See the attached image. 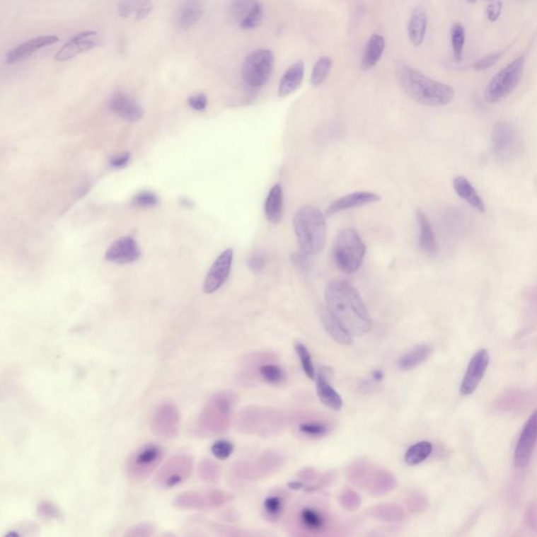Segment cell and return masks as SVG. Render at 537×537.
Wrapping results in <instances>:
<instances>
[{
	"label": "cell",
	"mask_w": 537,
	"mask_h": 537,
	"mask_svg": "<svg viewBox=\"0 0 537 537\" xmlns=\"http://www.w3.org/2000/svg\"><path fill=\"white\" fill-rule=\"evenodd\" d=\"M325 301L328 310L353 336H362L371 330V315L358 291L349 282H330L325 289Z\"/></svg>",
	"instance_id": "6da1fadb"
},
{
	"label": "cell",
	"mask_w": 537,
	"mask_h": 537,
	"mask_svg": "<svg viewBox=\"0 0 537 537\" xmlns=\"http://www.w3.org/2000/svg\"><path fill=\"white\" fill-rule=\"evenodd\" d=\"M397 80L401 90L422 105L444 106L454 98L451 86L436 81L408 65L398 67Z\"/></svg>",
	"instance_id": "7a4b0ae2"
},
{
	"label": "cell",
	"mask_w": 537,
	"mask_h": 537,
	"mask_svg": "<svg viewBox=\"0 0 537 537\" xmlns=\"http://www.w3.org/2000/svg\"><path fill=\"white\" fill-rule=\"evenodd\" d=\"M238 395L232 391L213 393L202 408L197 421V430L204 438L219 436L229 428Z\"/></svg>",
	"instance_id": "3957f363"
},
{
	"label": "cell",
	"mask_w": 537,
	"mask_h": 537,
	"mask_svg": "<svg viewBox=\"0 0 537 537\" xmlns=\"http://www.w3.org/2000/svg\"><path fill=\"white\" fill-rule=\"evenodd\" d=\"M294 229L300 249L308 255H316L325 249L328 228L321 210L304 206L294 215Z\"/></svg>",
	"instance_id": "277c9868"
},
{
	"label": "cell",
	"mask_w": 537,
	"mask_h": 537,
	"mask_svg": "<svg viewBox=\"0 0 537 537\" xmlns=\"http://www.w3.org/2000/svg\"><path fill=\"white\" fill-rule=\"evenodd\" d=\"M352 484L371 497H382L397 486V478L391 471L366 461H358L347 469Z\"/></svg>",
	"instance_id": "5b68a950"
},
{
	"label": "cell",
	"mask_w": 537,
	"mask_h": 537,
	"mask_svg": "<svg viewBox=\"0 0 537 537\" xmlns=\"http://www.w3.org/2000/svg\"><path fill=\"white\" fill-rule=\"evenodd\" d=\"M366 247L355 229L341 230L333 246V258L337 268L345 273L358 271L364 258Z\"/></svg>",
	"instance_id": "8992f818"
},
{
	"label": "cell",
	"mask_w": 537,
	"mask_h": 537,
	"mask_svg": "<svg viewBox=\"0 0 537 537\" xmlns=\"http://www.w3.org/2000/svg\"><path fill=\"white\" fill-rule=\"evenodd\" d=\"M284 423V419L280 414L273 410L249 406L238 412L236 419V426L238 432L243 434H274V428H280Z\"/></svg>",
	"instance_id": "52a82bcc"
},
{
	"label": "cell",
	"mask_w": 537,
	"mask_h": 537,
	"mask_svg": "<svg viewBox=\"0 0 537 537\" xmlns=\"http://www.w3.org/2000/svg\"><path fill=\"white\" fill-rule=\"evenodd\" d=\"M525 57L516 58L499 71L487 84L484 91L485 100L489 103H499L508 97L519 86L523 76Z\"/></svg>",
	"instance_id": "ba28073f"
},
{
	"label": "cell",
	"mask_w": 537,
	"mask_h": 537,
	"mask_svg": "<svg viewBox=\"0 0 537 537\" xmlns=\"http://www.w3.org/2000/svg\"><path fill=\"white\" fill-rule=\"evenodd\" d=\"M164 458V450L158 444H145L128 456L125 462V473L134 482L149 478L160 466Z\"/></svg>",
	"instance_id": "9c48e42d"
},
{
	"label": "cell",
	"mask_w": 537,
	"mask_h": 537,
	"mask_svg": "<svg viewBox=\"0 0 537 537\" xmlns=\"http://www.w3.org/2000/svg\"><path fill=\"white\" fill-rule=\"evenodd\" d=\"M233 500L231 493L219 489L188 490L173 500V506L183 511H208L223 507Z\"/></svg>",
	"instance_id": "30bf717a"
},
{
	"label": "cell",
	"mask_w": 537,
	"mask_h": 537,
	"mask_svg": "<svg viewBox=\"0 0 537 537\" xmlns=\"http://www.w3.org/2000/svg\"><path fill=\"white\" fill-rule=\"evenodd\" d=\"M193 466V458L188 454H175L158 469L154 477V485L163 490L175 488L190 478Z\"/></svg>",
	"instance_id": "8fae6325"
},
{
	"label": "cell",
	"mask_w": 537,
	"mask_h": 537,
	"mask_svg": "<svg viewBox=\"0 0 537 537\" xmlns=\"http://www.w3.org/2000/svg\"><path fill=\"white\" fill-rule=\"evenodd\" d=\"M273 69V53L268 49L256 50L243 61L241 77L251 88H262L268 83Z\"/></svg>",
	"instance_id": "7c38bea8"
},
{
	"label": "cell",
	"mask_w": 537,
	"mask_h": 537,
	"mask_svg": "<svg viewBox=\"0 0 537 537\" xmlns=\"http://www.w3.org/2000/svg\"><path fill=\"white\" fill-rule=\"evenodd\" d=\"M521 138L512 124L501 122L492 132V152L501 162H509L521 152Z\"/></svg>",
	"instance_id": "4fadbf2b"
},
{
	"label": "cell",
	"mask_w": 537,
	"mask_h": 537,
	"mask_svg": "<svg viewBox=\"0 0 537 537\" xmlns=\"http://www.w3.org/2000/svg\"><path fill=\"white\" fill-rule=\"evenodd\" d=\"M282 460L274 452H265L255 461H241L234 465L232 473L239 480H255L266 477L279 468Z\"/></svg>",
	"instance_id": "5bb4252c"
},
{
	"label": "cell",
	"mask_w": 537,
	"mask_h": 537,
	"mask_svg": "<svg viewBox=\"0 0 537 537\" xmlns=\"http://www.w3.org/2000/svg\"><path fill=\"white\" fill-rule=\"evenodd\" d=\"M151 429L156 436L162 439L177 438L180 429V412L173 403H164L156 408L152 415Z\"/></svg>",
	"instance_id": "9a60e30c"
},
{
	"label": "cell",
	"mask_w": 537,
	"mask_h": 537,
	"mask_svg": "<svg viewBox=\"0 0 537 537\" xmlns=\"http://www.w3.org/2000/svg\"><path fill=\"white\" fill-rule=\"evenodd\" d=\"M537 443V410L526 422L514 450V465L516 468H526L531 461Z\"/></svg>",
	"instance_id": "2e32d148"
},
{
	"label": "cell",
	"mask_w": 537,
	"mask_h": 537,
	"mask_svg": "<svg viewBox=\"0 0 537 537\" xmlns=\"http://www.w3.org/2000/svg\"><path fill=\"white\" fill-rule=\"evenodd\" d=\"M101 43L102 38L99 33L96 30H83L71 37L67 43L63 45L59 51L55 54V60L64 62V61L73 59L84 52L99 47Z\"/></svg>",
	"instance_id": "e0dca14e"
},
{
	"label": "cell",
	"mask_w": 537,
	"mask_h": 537,
	"mask_svg": "<svg viewBox=\"0 0 537 537\" xmlns=\"http://www.w3.org/2000/svg\"><path fill=\"white\" fill-rule=\"evenodd\" d=\"M490 362V357L487 350L477 352L469 361L466 373L461 382L460 393L462 395H473L478 384L482 381Z\"/></svg>",
	"instance_id": "ac0fdd59"
},
{
	"label": "cell",
	"mask_w": 537,
	"mask_h": 537,
	"mask_svg": "<svg viewBox=\"0 0 537 537\" xmlns=\"http://www.w3.org/2000/svg\"><path fill=\"white\" fill-rule=\"evenodd\" d=\"M232 262H233V251L231 249L225 250L223 253L219 254L206 276L203 287L204 292L207 294L216 292L225 284L231 271Z\"/></svg>",
	"instance_id": "d6986e66"
},
{
	"label": "cell",
	"mask_w": 537,
	"mask_h": 537,
	"mask_svg": "<svg viewBox=\"0 0 537 537\" xmlns=\"http://www.w3.org/2000/svg\"><path fill=\"white\" fill-rule=\"evenodd\" d=\"M138 243L132 236H124L115 241L106 251V260L115 264L125 265L137 262L140 258Z\"/></svg>",
	"instance_id": "ffe728a7"
},
{
	"label": "cell",
	"mask_w": 537,
	"mask_h": 537,
	"mask_svg": "<svg viewBox=\"0 0 537 537\" xmlns=\"http://www.w3.org/2000/svg\"><path fill=\"white\" fill-rule=\"evenodd\" d=\"M59 41V38L55 35H43V36L35 37L21 45H17L14 49L8 51L6 54V63L14 64L21 61L28 59L33 54L39 50L45 49L50 45H55Z\"/></svg>",
	"instance_id": "44dd1931"
},
{
	"label": "cell",
	"mask_w": 537,
	"mask_h": 537,
	"mask_svg": "<svg viewBox=\"0 0 537 537\" xmlns=\"http://www.w3.org/2000/svg\"><path fill=\"white\" fill-rule=\"evenodd\" d=\"M110 108L119 116L120 118L125 121L134 122L140 121L142 119L144 112L141 108L140 104L130 97L127 93L123 91H116L110 99Z\"/></svg>",
	"instance_id": "7402d4cb"
},
{
	"label": "cell",
	"mask_w": 537,
	"mask_h": 537,
	"mask_svg": "<svg viewBox=\"0 0 537 537\" xmlns=\"http://www.w3.org/2000/svg\"><path fill=\"white\" fill-rule=\"evenodd\" d=\"M381 200L379 195L369 191H359V192L351 193V195H345L340 199L336 200L328 206L327 210L328 216L336 214L347 209L361 207V206L367 205V204L376 203Z\"/></svg>",
	"instance_id": "603a6c76"
},
{
	"label": "cell",
	"mask_w": 537,
	"mask_h": 537,
	"mask_svg": "<svg viewBox=\"0 0 537 537\" xmlns=\"http://www.w3.org/2000/svg\"><path fill=\"white\" fill-rule=\"evenodd\" d=\"M205 14L203 0H184L177 14L178 27L186 30L195 27Z\"/></svg>",
	"instance_id": "cb8c5ba5"
},
{
	"label": "cell",
	"mask_w": 537,
	"mask_h": 537,
	"mask_svg": "<svg viewBox=\"0 0 537 537\" xmlns=\"http://www.w3.org/2000/svg\"><path fill=\"white\" fill-rule=\"evenodd\" d=\"M321 318L325 330L337 343L341 345H353V334L328 308L321 310Z\"/></svg>",
	"instance_id": "d4e9b609"
},
{
	"label": "cell",
	"mask_w": 537,
	"mask_h": 537,
	"mask_svg": "<svg viewBox=\"0 0 537 537\" xmlns=\"http://www.w3.org/2000/svg\"><path fill=\"white\" fill-rule=\"evenodd\" d=\"M304 76V61L299 60L289 67L284 71L278 86V96L280 98H286L299 90L301 86Z\"/></svg>",
	"instance_id": "484cf974"
},
{
	"label": "cell",
	"mask_w": 537,
	"mask_h": 537,
	"mask_svg": "<svg viewBox=\"0 0 537 537\" xmlns=\"http://www.w3.org/2000/svg\"><path fill=\"white\" fill-rule=\"evenodd\" d=\"M427 25L428 17L425 8L423 6H417L412 11L408 25V38L414 47H418L423 45Z\"/></svg>",
	"instance_id": "4316f807"
},
{
	"label": "cell",
	"mask_w": 537,
	"mask_h": 537,
	"mask_svg": "<svg viewBox=\"0 0 537 537\" xmlns=\"http://www.w3.org/2000/svg\"><path fill=\"white\" fill-rule=\"evenodd\" d=\"M300 527L308 533H323L328 527V519L325 512L314 507H306L299 514Z\"/></svg>",
	"instance_id": "83f0119b"
},
{
	"label": "cell",
	"mask_w": 537,
	"mask_h": 537,
	"mask_svg": "<svg viewBox=\"0 0 537 537\" xmlns=\"http://www.w3.org/2000/svg\"><path fill=\"white\" fill-rule=\"evenodd\" d=\"M417 221H418L420 234L419 247L424 253L436 254L438 251V241L434 236V229L427 215L421 209L417 210Z\"/></svg>",
	"instance_id": "f1b7e54d"
},
{
	"label": "cell",
	"mask_w": 537,
	"mask_h": 537,
	"mask_svg": "<svg viewBox=\"0 0 537 537\" xmlns=\"http://www.w3.org/2000/svg\"><path fill=\"white\" fill-rule=\"evenodd\" d=\"M315 381H316L317 395H318L321 403L330 410H335V412L340 410L343 406L342 398L330 386L325 376L321 373H316Z\"/></svg>",
	"instance_id": "f546056e"
},
{
	"label": "cell",
	"mask_w": 537,
	"mask_h": 537,
	"mask_svg": "<svg viewBox=\"0 0 537 537\" xmlns=\"http://www.w3.org/2000/svg\"><path fill=\"white\" fill-rule=\"evenodd\" d=\"M384 50H386L384 37L379 34L371 35L363 53L361 69L363 71H367L376 67V64L381 59Z\"/></svg>",
	"instance_id": "4dcf8cb0"
},
{
	"label": "cell",
	"mask_w": 537,
	"mask_h": 537,
	"mask_svg": "<svg viewBox=\"0 0 537 537\" xmlns=\"http://www.w3.org/2000/svg\"><path fill=\"white\" fill-rule=\"evenodd\" d=\"M265 214L270 223L278 224L284 215V191L279 184L272 187L265 202Z\"/></svg>",
	"instance_id": "1f68e13d"
},
{
	"label": "cell",
	"mask_w": 537,
	"mask_h": 537,
	"mask_svg": "<svg viewBox=\"0 0 537 537\" xmlns=\"http://www.w3.org/2000/svg\"><path fill=\"white\" fill-rule=\"evenodd\" d=\"M454 188L461 199L466 201L471 207L478 212H485V204L468 179L465 177H456L454 180Z\"/></svg>",
	"instance_id": "d6a6232c"
},
{
	"label": "cell",
	"mask_w": 537,
	"mask_h": 537,
	"mask_svg": "<svg viewBox=\"0 0 537 537\" xmlns=\"http://www.w3.org/2000/svg\"><path fill=\"white\" fill-rule=\"evenodd\" d=\"M432 347L427 345H420L412 347L410 351L406 352L401 358L399 359L398 366L402 371H410L415 367L419 366L422 363L425 362L432 355Z\"/></svg>",
	"instance_id": "836d02e7"
},
{
	"label": "cell",
	"mask_w": 537,
	"mask_h": 537,
	"mask_svg": "<svg viewBox=\"0 0 537 537\" xmlns=\"http://www.w3.org/2000/svg\"><path fill=\"white\" fill-rule=\"evenodd\" d=\"M367 514L382 521H402L405 516L403 509L395 504L374 506L367 510Z\"/></svg>",
	"instance_id": "e575fe53"
},
{
	"label": "cell",
	"mask_w": 537,
	"mask_h": 537,
	"mask_svg": "<svg viewBox=\"0 0 537 537\" xmlns=\"http://www.w3.org/2000/svg\"><path fill=\"white\" fill-rule=\"evenodd\" d=\"M432 443L427 442V441H422V442L416 443L410 447L404 456V461L410 466H416V465L424 462L432 454Z\"/></svg>",
	"instance_id": "d590c367"
},
{
	"label": "cell",
	"mask_w": 537,
	"mask_h": 537,
	"mask_svg": "<svg viewBox=\"0 0 537 537\" xmlns=\"http://www.w3.org/2000/svg\"><path fill=\"white\" fill-rule=\"evenodd\" d=\"M330 425L321 419H308L300 422L299 430L300 434L308 438H323L330 432Z\"/></svg>",
	"instance_id": "8d00e7d4"
},
{
	"label": "cell",
	"mask_w": 537,
	"mask_h": 537,
	"mask_svg": "<svg viewBox=\"0 0 537 537\" xmlns=\"http://www.w3.org/2000/svg\"><path fill=\"white\" fill-rule=\"evenodd\" d=\"M197 473L203 482L211 485L217 484L221 477V466L211 458H204L200 462Z\"/></svg>",
	"instance_id": "74e56055"
},
{
	"label": "cell",
	"mask_w": 537,
	"mask_h": 537,
	"mask_svg": "<svg viewBox=\"0 0 537 537\" xmlns=\"http://www.w3.org/2000/svg\"><path fill=\"white\" fill-rule=\"evenodd\" d=\"M333 61L328 56L319 58L313 67L312 75H311V83L313 86H319L325 83L328 79L330 71H332Z\"/></svg>",
	"instance_id": "f35d334b"
},
{
	"label": "cell",
	"mask_w": 537,
	"mask_h": 537,
	"mask_svg": "<svg viewBox=\"0 0 537 537\" xmlns=\"http://www.w3.org/2000/svg\"><path fill=\"white\" fill-rule=\"evenodd\" d=\"M465 39H466V35H465V29L462 23H454L451 28V45L454 57L456 61L462 60Z\"/></svg>",
	"instance_id": "ab89813d"
},
{
	"label": "cell",
	"mask_w": 537,
	"mask_h": 537,
	"mask_svg": "<svg viewBox=\"0 0 537 537\" xmlns=\"http://www.w3.org/2000/svg\"><path fill=\"white\" fill-rule=\"evenodd\" d=\"M258 373L265 381L270 384H274V386L282 383L286 379V374H284V369L278 365L272 364V363L260 366Z\"/></svg>",
	"instance_id": "60d3db41"
},
{
	"label": "cell",
	"mask_w": 537,
	"mask_h": 537,
	"mask_svg": "<svg viewBox=\"0 0 537 537\" xmlns=\"http://www.w3.org/2000/svg\"><path fill=\"white\" fill-rule=\"evenodd\" d=\"M295 352H296L297 356L299 357L300 363H301L302 369H304V374L306 377L311 380H315L316 377V371H315L314 363H313L312 356H311L310 352L306 349V345L301 342H296L294 345Z\"/></svg>",
	"instance_id": "b9f144b4"
},
{
	"label": "cell",
	"mask_w": 537,
	"mask_h": 537,
	"mask_svg": "<svg viewBox=\"0 0 537 537\" xmlns=\"http://www.w3.org/2000/svg\"><path fill=\"white\" fill-rule=\"evenodd\" d=\"M258 2V0H232L231 6H230V14L232 18L241 23L251 12L252 8Z\"/></svg>",
	"instance_id": "7bdbcfd3"
},
{
	"label": "cell",
	"mask_w": 537,
	"mask_h": 537,
	"mask_svg": "<svg viewBox=\"0 0 537 537\" xmlns=\"http://www.w3.org/2000/svg\"><path fill=\"white\" fill-rule=\"evenodd\" d=\"M339 502H340V505L345 510L353 512V511H356L360 508L361 504H362V499H361L360 495L354 489L347 488L341 493Z\"/></svg>",
	"instance_id": "ee69618b"
},
{
	"label": "cell",
	"mask_w": 537,
	"mask_h": 537,
	"mask_svg": "<svg viewBox=\"0 0 537 537\" xmlns=\"http://www.w3.org/2000/svg\"><path fill=\"white\" fill-rule=\"evenodd\" d=\"M37 514L45 519L61 521L63 519V513L60 508L55 503L47 501V500L39 503L38 507H37Z\"/></svg>",
	"instance_id": "f6af8a7d"
},
{
	"label": "cell",
	"mask_w": 537,
	"mask_h": 537,
	"mask_svg": "<svg viewBox=\"0 0 537 537\" xmlns=\"http://www.w3.org/2000/svg\"><path fill=\"white\" fill-rule=\"evenodd\" d=\"M284 500L279 495H272L267 497L264 502L265 512L271 519H276L282 515L284 511Z\"/></svg>",
	"instance_id": "bcb514c9"
},
{
	"label": "cell",
	"mask_w": 537,
	"mask_h": 537,
	"mask_svg": "<svg viewBox=\"0 0 537 537\" xmlns=\"http://www.w3.org/2000/svg\"><path fill=\"white\" fill-rule=\"evenodd\" d=\"M262 6L260 2L254 6L251 12L239 23V27L243 30H253L258 28L260 25L262 21Z\"/></svg>",
	"instance_id": "7dc6e473"
},
{
	"label": "cell",
	"mask_w": 537,
	"mask_h": 537,
	"mask_svg": "<svg viewBox=\"0 0 537 537\" xmlns=\"http://www.w3.org/2000/svg\"><path fill=\"white\" fill-rule=\"evenodd\" d=\"M234 445L230 441L219 440L211 447L213 456L219 461H225L233 454Z\"/></svg>",
	"instance_id": "c3c4849f"
},
{
	"label": "cell",
	"mask_w": 537,
	"mask_h": 537,
	"mask_svg": "<svg viewBox=\"0 0 537 537\" xmlns=\"http://www.w3.org/2000/svg\"><path fill=\"white\" fill-rule=\"evenodd\" d=\"M156 534V527L150 523H141L132 526L124 533L126 537H149Z\"/></svg>",
	"instance_id": "681fc988"
},
{
	"label": "cell",
	"mask_w": 537,
	"mask_h": 537,
	"mask_svg": "<svg viewBox=\"0 0 537 537\" xmlns=\"http://www.w3.org/2000/svg\"><path fill=\"white\" fill-rule=\"evenodd\" d=\"M149 0H120L118 11L122 18H127L130 15L137 12L139 6Z\"/></svg>",
	"instance_id": "f907efd6"
},
{
	"label": "cell",
	"mask_w": 537,
	"mask_h": 537,
	"mask_svg": "<svg viewBox=\"0 0 537 537\" xmlns=\"http://www.w3.org/2000/svg\"><path fill=\"white\" fill-rule=\"evenodd\" d=\"M132 204L140 207H152L158 204V197L151 192H141L134 197Z\"/></svg>",
	"instance_id": "816d5d0a"
},
{
	"label": "cell",
	"mask_w": 537,
	"mask_h": 537,
	"mask_svg": "<svg viewBox=\"0 0 537 537\" xmlns=\"http://www.w3.org/2000/svg\"><path fill=\"white\" fill-rule=\"evenodd\" d=\"M504 56V52H497V53L491 54V55L486 56V57L482 58V59L478 60L477 62L473 64V67L477 71H485V69H490L491 67L495 64L502 57Z\"/></svg>",
	"instance_id": "f5cc1de1"
},
{
	"label": "cell",
	"mask_w": 537,
	"mask_h": 537,
	"mask_svg": "<svg viewBox=\"0 0 537 537\" xmlns=\"http://www.w3.org/2000/svg\"><path fill=\"white\" fill-rule=\"evenodd\" d=\"M266 264L267 256L266 254L262 251L255 252V253L250 258L249 262H248L249 268L253 272L262 271V270L266 267Z\"/></svg>",
	"instance_id": "db71d44e"
},
{
	"label": "cell",
	"mask_w": 537,
	"mask_h": 537,
	"mask_svg": "<svg viewBox=\"0 0 537 537\" xmlns=\"http://www.w3.org/2000/svg\"><path fill=\"white\" fill-rule=\"evenodd\" d=\"M187 103L192 110L202 112L207 108L208 99L205 93H197V95L191 96L187 100Z\"/></svg>",
	"instance_id": "11a10c76"
},
{
	"label": "cell",
	"mask_w": 537,
	"mask_h": 537,
	"mask_svg": "<svg viewBox=\"0 0 537 537\" xmlns=\"http://www.w3.org/2000/svg\"><path fill=\"white\" fill-rule=\"evenodd\" d=\"M310 256L302 251L300 253H294L292 255L293 265L301 271H308L312 266V260H311Z\"/></svg>",
	"instance_id": "9f6ffc18"
},
{
	"label": "cell",
	"mask_w": 537,
	"mask_h": 537,
	"mask_svg": "<svg viewBox=\"0 0 537 537\" xmlns=\"http://www.w3.org/2000/svg\"><path fill=\"white\" fill-rule=\"evenodd\" d=\"M502 2L500 0H489L488 6H487V17L491 23H495L499 19L502 13Z\"/></svg>",
	"instance_id": "6f0895ef"
},
{
	"label": "cell",
	"mask_w": 537,
	"mask_h": 537,
	"mask_svg": "<svg viewBox=\"0 0 537 537\" xmlns=\"http://www.w3.org/2000/svg\"><path fill=\"white\" fill-rule=\"evenodd\" d=\"M152 10H154V2H152L151 0H149V1L141 4L136 12L137 21H144V19H146L150 13L152 12Z\"/></svg>",
	"instance_id": "680465c9"
},
{
	"label": "cell",
	"mask_w": 537,
	"mask_h": 537,
	"mask_svg": "<svg viewBox=\"0 0 537 537\" xmlns=\"http://www.w3.org/2000/svg\"><path fill=\"white\" fill-rule=\"evenodd\" d=\"M129 158V152H126V154H119V156H116L115 158H112V160H110V164H112L114 167H117V168H121V167H124L125 165H127Z\"/></svg>",
	"instance_id": "91938a15"
},
{
	"label": "cell",
	"mask_w": 537,
	"mask_h": 537,
	"mask_svg": "<svg viewBox=\"0 0 537 537\" xmlns=\"http://www.w3.org/2000/svg\"><path fill=\"white\" fill-rule=\"evenodd\" d=\"M318 473L315 469L310 468V467L302 469L299 473L300 480H306V482H312V480H316V478H318Z\"/></svg>",
	"instance_id": "94428289"
},
{
	"label": "cell",
	"mask_w": 537,
	"mask_h": 537,
	"mask_svg": "<svg viewBox=\"0 0 537 537\" xmlns=\"http://www.w3.org/2000/svg\"><path fill=\"white\" fill-rule=\"evenodd\" d=\"M288 486L292 490H300V489L304 488V483L299 482V480H295V482L289 483Z\"/></svg>",
	"instance_id": "6125c7cd"
},
{
	"label": "cell",
	"mask_w": 537,
	"mask_h": 537,
	"mask_svg": "<svg viewBox=\"0 0 537 537\" xmlns=\"http://www.w3.org/2000/svg\"><path fill=\"white\" fill-rule=\"evenodd\" d=\"M373 377L376 381H381L383 379V374H382L381 371H374Z\"/></svg>",
	"instance_id": "be15d7a7"
},
{
	"label": "cell",
	"mask_w": 537,
	"mask_h": 537,
	"mask_svg": "<svg viewBox=\"0 0 537 537\" xmlns=\"http://www.w3.org/2000/svg\"><path fill=\"white\" fill-rule=\"evenodd\" d=\"M467 1L470 2V4H475V2H477V0H467Z\"/></svg>",
	"instance_id": "e7e4bbea"
}]
</instances>
